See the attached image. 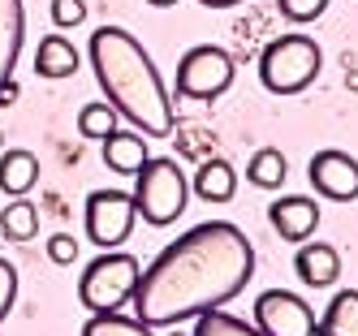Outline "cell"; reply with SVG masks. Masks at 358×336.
<instances>
[{
  "mask_svg": "<svg viewBox=\"0 0 358 336\" xmlns=\"http://www.w3.org/2000/svg\"><path fill=\"white\" fill-rule=\"evenodd\" d=\"M255 276V246L229 220H203L138 272L130 310L147 328H177L234 302Z\"/></svg>",
  "mask_w": 358,
  "mask_h": 336,
  "instance_id": "cell-1",
  "label": "cell"
},
{
  "mask_svg": "<svg viewBox=\"0 0 358 336\" xmlns=\"http://www.w3.org/2000/svg\"><path fill=\"white\" fill-rule=\"evenodd\" d=\"M87 57H91L99 91L113 103V112L125 117L138 134L164 138L173 129V99H169V87H164L156 61L138 43V35H130L125 26H99L91 35Z\"/></svg>",
  "mask_w": 358,
  "mask_h": 336,
  "instance_id": "cell-2",
  "label": "cell"
},
{
  "mask_svg": "<svg viewBox=\"0 0 358 336\" xmlns=\"http://www.w3.org/2000/svg\"><path fill=\"white\" fill-rule=\"evenodd\" d=\"M324 52L311 35H280L259 57V82L272 95H298L320 78Z\"/></svg>",
  "mask_w": 358,
  "mask_h": 336,
  "instance_id": "cell-3",
  "label": "cell"
},
{
  "mask_svg": "<svg viewBox=\"0 0 358 336\" xmlns=\"http://www.w3.org/2000/svg\"><path fill=\"white\" fill-rule=\"evenodd\" d=\"M138 258L125 250H99V258L83 268L78 276V302L91 310V315H108V310L130 306L134 284H138Z\"/></svg>",
  "mask_w": 358,
  "mask_h": 336,
  "instance_id": "cell-4",
  "label": "cell"
},
{
  "mask_svg": "<svg viewBox=\"0 0 358 336\" xmlns=\"http://www.w3.org/2000/svg\"><path fill=\"white\" fill-rule=\"evenodd\" d=\"M186 198H190V181L186 173L177 168L173 160L156 155L134 173V207H138V220H147L151 228H164L177 216L186 212Z\"/></svg>",
  "mask_w": 358,
  "mask_h": 336,
  "instance_id": "cell-5",
  "label": "cell"
},
{
  "mask_svg": "<svg viewBox=\"0 0 358 336\" xmlns=\"http://www.w3.org/2000/svg\"><path fill=\"white\" fill-rule=\"evenodd\" d=\"M234 57H229L224 48L216 43H199L190 48L182 61H177V78H173V87L182 99H199V103H208V99H220L229 87H234Z\"/></svg>",
  "mask_w": 358,
  "mask_h": 336,
  "instance_id": "cell-6",
  "label": "cell"
},
{
  "mask_svg": "<svg viewBox=\"0 0 358 336\" xmlns=\"http://www.w3.org/2000/svg\"><path fill=\"white\" fill-rule=\"evenodd\" d=\"M134 220H138L134 194H125V190H91L87 194V238L99 250H117L130 238Z\"/></svg>",
  "mask_w": 358,
  "mask_h": 336,
  "instance_id": "cell-7",
  "label": "cell"
},
{
  "mask_svg": "<svg viewBox=\"0 0 358 336\" xmlns=\"http://www.w3.org/2000/svg\"><path fill=\"white\" fill-rule=\"evenodd\" d=\"M315 310L289 289H268L255 302V328L264 336H315Z\"/></svg>",
  "mask_w": 358,
  "mask_h": 336,
  "instance_id": "cell-8",
  "label": "cell"
},
{
  "mask_svg": "<svg viewBox=\"0 0 358 336\" xmlns=\"http://www.w3.org/2000/svg\"><path fill=\"white\" fill-rule=\"evenodd\" d=\"M306 177H311V186L332 203H354L358 198V160L337 151V147L315 151L311 164H306Z\"/></svg>",
  "mask_w": 358,
  "mask_h": 336,
  "instance_id": "cell-9",
  "label": "cell"
},
{
  "mask_svg": "<svg viewBox=\"0 0 358 336\" xmlns=\"http://www.w3.org/2000/svg\"><path fill=\"white\" fill-rule=\"evenodd\" d=\"M268 224L280 233L285 242H306L311 233L320 228V203L311 194H285V198H276L268 207Z\"/></svg>",
  "mask_w": 358,
  "mask_h": 336,
  "instance_id": "cell-10",
  "label": "cell"
},
{
  "mask_svg": "<svg viewBox=\"0 0 358 336\" xmlns=\"http://www.w3.org/2000/svg\"><path fill=\"white\" fill-rule=\"evenodd\" d=\"M294 272H298L302 284H311V289H328V284L341 276V254L328 242H302L298 254H294Z\"/></svg>",
  "mask_w": 358,
  "mask_h": 336,
  "instance_id": "cell-11",
  "label": "cell"
},
{
  "mask_svg": "<svg viewBox=\"0 0 358 336\" xmlns=\"http://www.w3.org/2000/svg\"><path fill=\"white\" fill-rule=\"evenodd\" d=\"M22 43H27V5L22 0H0V87L13 78Z\"/></svg>",
  "mask_w": 358,
  "mask_h": 336,
  "instance_id": "cell-12",
  "label": "cell"
},
{
  "mask_svg": "<svg viewBox=\"0 0 358 336\" xmlns=\"http://www.w3.org/2000/svg\"><path fill=\"white\" fill-rule=\"evenodd\" d=\"M99 147H104V164L121 177H134L147 164V138H138V129H117Z\"/></svg>",
  "mask_w": 358,
  "mask_h": 336,
  "instance_id": "cell-13",
  "label": "cell"
},
{
  "mask_svg": "<svg viewBox=\"0 0 358 336\" xmlns=\"http://www.w3.org/2000/svg\"><path fill=\"white\" fill-rule=\"evenodd\" d=\"M73 69H78V48L65 35H43L35 48V73L57 82V78H73Z\"/></svg>",
  "mask_w": 358,
  "mask_h": 336,
  "instance_id": "cell-14",
  "label": "cell"
},
{
  "mask_svg": "<svg viewBox=\"0 0 358 336\" xmlns=\"http://www.w3.org/2000/svg\"><path fill=\"white\" fill-rule=\"evenodd\" d=\"M35 181H39V160H35V151H5L0 155V190L13 194V198H27V190H35Z\"/></svg>",
  "mask_w": 358,
  "mask_h": 336,
  "instance_id": "cell-15",
  "label": "cell"
},
{
  "mask_svg": "<svg viewBox=\"0 0 358 336\" xmlns=\"http://www.w3.org/2000/svg\"><path fill=\"white\" fill-rule=\"evenodd\" d=\"M315 336H358V289L332 293L324 315L315 319Z\"/></svg>",
  "mask_w": 358,
  "mask_h": 336,
  "instance_id": "cell-16",
  "label": "cell"
},
{
  "mask_svg": "<svg viewBox=\"0 0 358 336\" xmlns=\"http://www.w3.org/2000/svg\"><path fill=\"white\" fill-rule=\"evenodd\" d=\"M203 203H229L238 190V173L229 160H203L194 173V186H190Z\"/></svg>",
  "mask_w": 358,
  "mask_h": 336,
  "instance_id": "cell-17",
  "label": "cell"
},
{
  "mask_svg": "<svg viewBox=\"0 0 358 336\" xmlns=\"http://www.w3.org/2000/svg\"><path fill=\"white\" fill-rule=\"evenodd\" d=\"M285 173H289V164H285V155H280L276 147L255 151V155H250V164H246L250 186H259V190H276L280 181H285Z\"/></svg>",
  "mask_w": 358,
  "mask_h": 336,
  "instance_id": "cell-18",
  "label": "cell"
},
{
  "mask_svg": "<svg viewBox=\"0 0 358 336\" xmlns=\"http://www.w3.org/2000/svg\"><path fill=\"white\" fill-rule=\"evenodd\" d=\"M0 233H5L9 242H31L35 233H39V212H35V203L13 198L5 212H0Z\"/></svg>",
  "mask_w": 358,
  "mask_h": 336,
  "instance_id": "cell-19",
  "label": "cell"
},
{
  "mask_svg": "<svg viewBox=\"0 0 358 336\" xmlns=\"http://www.w3.org/2000/svg\"><path fill=\"white\" fill-rule=\"evenodd\" d=\"M83 336H151V328L134 315H121V310H108V315H91Z\"/></svg>",
  "mask_w": 358,
  "mask_h": 336,
  "instance_id": "cell-20",
  "label": "cell"
},
{
  "mask_svg": "<svg viewBox=\"0 0 358 336\" xmlns=\"http://www.w3.org/2000/svg\"><path fill=\"white\" fill-rule=\"evenodd\" d=\"M190 336H264L259 328L242 323L238 315H229V310H208V315L194 319V332Z\"/></svg>",
  "mask_w": 358,
  "mask_h": 336,
  "instance_id": "cell-21",
  "label": "cell"
},
{
  "mask_svg": "<svg viewBox=\"0 0 358 336\" xmlns=\"http://www.w3.org/2000/svg\"><path fill=\"white\" fill-rule=\"evenodd\" d=\"M78 129H83V138H91V143H104L108 134H117V112H113V103H108V99L87 103V108L78 112Z\"/></svg>",
  "mask_w": 358,
  "mask_h": 336,
  "instance_id": "cell-22",
  "label": "cell"
},
{
  "mask_svg": "<svg viewBox=\"0 0 358 336\" xmlns=\"http://www.w3.org/2000/svg\"><path fill=\"white\" fill-rule=\"evenodd\" d=\"M52 22L61 31H73V26L87 22V0H52Z\"/></svg>",
  "mask_w": 358,
  "mask_h": 336,
  "instance_id": "cell-23",
  "label": "cell"
},
{
  "mask_svg": "<svg viewBox=\"0 0 358 336\" xmlns=\"http://www.w3.org/2000/svg\"><path fill=\"white\" fill-rule=\"evenodd\" d=\"M276 9L285 13L289 22H315L328 9V0H276Z\"/></svg>",
  "mask_w": 358,
  "mask_h": 336,
  "instance_id": "cell-24",
  "label": "cell"
},
{
  "mask_svg": "<svg viewBox=\"0 0 358 336\" xmlns=\"http://www.w3.org/2000/svg\"><path fill=\"white\" fill-rule=\"evenodd\" d=\"M13 298H17V268L9 263V258H0V323L9 319Z\"/></svg>",
  "mask_w": 358,
  "mask_h": 336,
  "instance_id": "cell-25",
  "label": "cell"
},
{
  "mask_svg": "<svg viewBox=\"0 0 358 336\" xmlns=\"http://www.w3.org/2000/svg\"><path fill=\"white\" fill-rule=\"evenodd\" d=\"M48 258H52V263H61V268H69L73 258H78V242H73L69 233H57V238L48 242Z\"/></svg>",
  "mask_w": 358,
  "mask_h": 336,
  "instance_id": "cell-26",
  "label": "cell"
},
{
  "mask_svg": "<svg viewBox=\"0 0 358 336\" xmlns=\"http://www.w3.org/2000/svg\"><path fill=\"white\" fill-rule=\"evenodd\" d=\"M13 99H17V82H13V78H9V82L0 87V108H5V103H13Z\"/></svg>",
  "mask_w": 358,
  "mask_h": 336,
  "instance_id": "cell-27",
  "label": "cell"
},
{
  "mask_svg": "<svg viewBox=\"0 0 358 336\" xmlns=\"http://www.w3.org/2000/svg\"><path fill=\"white\" fill-rule=\"evenodd\" d=\"M203 9H234V5H242V0H199Z\"/></svg>",
  "mask_w": 358,
  "mask_h": 336,
  "instance_id": "cell-28",
  "label": "cell"
},
{
  "mask_svg": "<svg viewBox=\"0 0 358 336\" xmlns=\"http://www.w3.org/2000/svg\"><path fill=\"white\" fill-rule=\"evenodd\" d=\"M147 5H156V9H169V5H177V0H147Z\"/></svg>",
  "mask_w": 358,
  "mask_h": 336,
  "instance_id": "cell-29",
  "label": "cell"
},
{
  "mask_svg": "<svg viewBox=\"0 0 358 336\" xmlns=\"http://www.w3.org/2000/svg\"><path fill=\"white\" fill-rule=\"evenodd\" d=\"M169 336H182V332H169Z\"/></svg>",
  "mask_w": 358,
  "mask_h": 336,
  "instance_id": "cell-30",
  "label": "cell"
}]
</instances>
